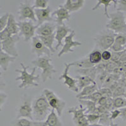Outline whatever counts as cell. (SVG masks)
<instances>
[{"instance_id": "1", "label": "cell", "mask_w": 126, "mask_h": 126, "mask_svg": "<svg viewBox=\"0 0 126 126\" xmlns=\"http://www.w3.org/2000/svg\"><path fill=\"white\" fill-rule=\"evenodd\" d=\"M32 117L34 121H45L50 113L52 108L47 102V98L42 93L36 98L32 102Z\"/></svg>"}, {"instance_id": "2", "label": "cell", "mask_w": 126, "mask_h": 126, "mask_svg": "<svg viewBox=\"0 0 126 126\" xmlns=\"http://www.w3.org/2000/svg\"><path fill=\"white\" fill-rule=\"evenodd\" d=\"M107 29L112 30L116 34L126 35V15L117 11L109 14V21L106 25Z\"/></svg>"}, {"instance_id": "3", "label": "cell", "mask_w": 126, "mask_h": 126, "mask_svg": "<svg viewBox=\"0 0 126 126\" xmlns=\"http://www.w3.org/2000/svg\"><path fill=\"white\" fill-rule=\"evenodd\" d=\"M22 66V69H16L15 72L19 73L21 74L20 76L16 78L15 80H21L22 83L20 85H18V88H25L30 86H38L39 83H37V81L39 79V75L35 76V71L37 67H33L32 73H29L27 72V68L29 66H25L23 63H20Z\"/></svg>"}, {"instance_id": "4", "label": "cell", "mask_w": 126, "mask_h": 126, "mask_svg": "<svg viewBox=\"0 0 126 126\" xmlns=\"http://www.w3.org/2000/svg\"><path fill=\"white\" fill-rule=\"evenodd\" d=\"M51 61L52 59L50 57L46 56L38 57L37 59L32 61V64L35 65L36 67H39V69L42 71L41 78L44 83L49 79H52V75L57 72L53 65L51 64Z\"/></svg>"}, {"instance_id": "5", "label": "cell", "mask_w": 126, "mask_h": 126, "mask_svg": "<svg viewBox=\"0 0 126 126\" xmlns=\"http://www.w3.org/2000/svg\"><path fill=\"white\" fill-rule=\"evenodd\" d=\"M116 35L112 30L107 29L100 32L93 39L96 44V49L102 52L110 49L114 42Z\"/></svg>"}, {"instance_id": "6", "label": "cell", "mask_w": 126, "mask_h": 126, "mask_svg": "<svg viewBox=\"0 0 126 126\" xmlns=\"http://www.w3.org/2000/svg\"><path fill=\"white\" fill-rule=\"evenodd\" d=\"M43 94L47 98V102L52 109L56 110L58 116H61L63 110L66 107V102L57 96L54 92L49 89H44Z\"/></svg>"}, {"instance_id": "7", "label": "cell", "mask_w": 126, "mask_h": 126, "mask_svg": "<svg viewBox=\"0 0 126 126\" xmlns=\"http://www.w3.org/2000/svg\"><path fill=\"white\" fill-rule=\"evenodd\" d=\"M19 28V36H22L25 42L31 40L34 37L37 25L32 21H19L18 22Z\"/></svg>"}, {"instance_id": "8", "label": "cell", "mask_w": 126, "mask_h": 126, "mask_svg": "<svg viewBox=\"0 0 126 126\" xmlns=\"http://www.w3.org/2000/svg\"><path fill=\"white\" fill-rule=\"evenodd\" d=\"M18 19L20 22L25 21L26 19H29L33 22L36 23L37 19L34 13V9L31 6L30 2L25 1L20 3L18 10Z\"/></svg>"}, {"instance_id": "9", "label": "cell", "mask_w": 126, "mask_h": 126, "mask_svg": "<svg viewBox=\"0 0 126 126\" xmlns=\"http://www.w3.org/2000/svg\"><path fill=\"white\" fill-rule=\"evenodd\" d=\"M32 102L30 96H25L23 100L20 105L18 110L16 119L24 118L29 120H33L32 117Z\"/></svg>"}, {"instance_id": "10", "label": "cell", "mask_w": 126, "mask_h": 126, "mask_svg": "<svg viewBox=\"0 0 126 126\" xmlns=\"http://www.w3.org/2000/svg\"><path fill=\"white\" fill-rule=\"evenodd\" d=\"M19 35H13L6 40L2 42V50L12 57H16L18 56L16 43L20 40Z\"/></svg>"}, {"instance_id": "11", "label": "cell", "mask_w": 126, "mask_h": 126, "mask_svg": "<svg viewBox=\"0 0 126 126\" xmlns=\"http://www.w3.org/2000/svg\"><path fill=\"white\" fill-rule=\"evenodd\" d=\"M32 40V52L37 55L38 57L46 56L47 57H50L51 52L44 44L41 41L37 36H34Z\"/></svg>"}, {"instance_id": "12", "label": "cell", "mask_w": 126, "mask_h": 126, "mask_svg": "<svg viewBox=\"0 0 126 126\" xmlns=\"http://www.w3.org/2000/svg\"><path fill=\"white\" fill-rule=\"evenodd\" d=\"M64 70L63 72L62 75H61L60 77L59 78V80H61V79H64V82H63V85H67L68 89L69 90H71L73 92H75L76 93H79L78 88L77 87V85H76V83H77V81H76V79L73 78L72 77H71L69 75V71L70 67H71V63H64Z\"/></svg>"}, {"instance_id": "13", "label": "cell", "mask_w": 126, "mask_h": 126, "mask_svg": "<svg viewBox=\"0 0 126 126\" xmlns=\"http://www.w3.org/2000/svg\"><path fill=\"white\" fill-rule=\"evenodd\" d=\"M75 36V30H72L68 35L66 37V38L64 40V44L63 45V48L59 52L57 56L58 57H61L63 55L66 54L70 53V52H73L74 50L72 49L73 47H77V46H81L82 44L81 42L78 41H75L73 40V38Z\"/></svg>"}, {"instance_id": "14", "label": "cell", "mask_w": 126, "mask_h": 126, "mask_svg": "<svg viewBox=\"0 0 126 126\" xmlns=\"http://www.w3.org/2000/svg\"><path fill=\"white\" fill-rule=\"evenodd\" d=\"M34 13L37 19L36 25L37 27L46 22H54L51 16V10L49 6L45 9H34Z\"/></svg>"}, {"instance_id": "15", "label": "cell", "mask_w": 126, "mask_h": 126, "mask_svg": "<svg viewBox=\"0 0 126 126\" xmlns=\"http://www.w3.org/2000/svg\"><path fill=\"white\" fill-rule=\"evenodd\" d=\"M72 30L70 27L64 23L62 25H57L55 32V40L57 41V44L55 47V50L59 49L60 46H63V40L67 35L70 33Z\"/></svg>"}, {"instance_id": "16", "label": "cell", "mask_w": 126, "mask_h": 126, "mask_svg": "<svg viewBox=\"0 0 126 126\" xmlns=\"http://www.w3.org/2000/svg\"><path fill=\"white\" fill-rule=\"evenodd\" d=\"M57 25L53 22H46L39 26L35 30L37 36H49L55 33Z\"/></svg>"}, {"instance_id": "17", "label": "cell", "mask_w": 126, "mask_h": 126, "mask_svg": "<svg viewBox=\"0 0 126 126\" xmlns=\"http://www.w3.org/2000/svg\"><path fill=\"white\" fill-rule=\"evenodd\" d=\"M54 16H56L54 22L57 25H63L64 23V20H69L71 17L70 13L63 5H60L57 10L51 13L52 17Z\"/></svg>"}, {"instance_id": "18", "label": "cell", "mask_w": 126, "mask_h": 126, "mask_svg": "<svg viewBox=\"0 0 126 126\" xmlns=\"http://www.w3.org/2000/svg\"><path fill=\"white\" fill-rule=\"evenodd\" d=\"M126 46V35L117 34L115 38L114 42L110 47L111 51L122 52L125 50Z\"/></svg>"}, {"instance_id": "19", "label": "cell", "mask_w": 126, "mask_h": 126, "mask_svg": "<svg viewBox=\"0 0 126 126\" xmlns=\"http://www.w3.org/2000/svg\"><path fill=\"white\" fill-rule=\"evenodd\" d=\"M85 0H66L63 6L71 13L81 10L85 5Z\"/></svg>"}, {"instance_id": "20", "label": "cell", "mask_w": 126, "mask_h": 126, "mask_svg": "<svg viewBox=\"0 0 126 126\" xmlns=\"http://www.w3.org/2000/svg\"><path fill=\"white\" fill-rule=\"evenodd\" d=\"M15 59L16 57L10 56L2 50H0V67L4 71L8 69L10 64L14 62Z\"/></svg>"}, {"instance_id": "21", "label": "cell", "mask_w": 126, "mask_h": 126, "mask_svg": "<svg viewBox=\"0 0 126 126\" xmlns=\"http://www.w3.org/2000/svg\"><path fill=\"white\" fill-rule=\"evenodd\" d=\"M6 29H7L12 35H18L19 28L18 25V22H16L14 15L12 13H9V16L8 18L7 25Z\"/></svg>"}, {"instance_id": "22", "label": "cell", "mask_w": 126, "mask_h": 126, "mask_svg": "<svg viewBox=\"0 0 126 126\" xmlns=\"http://www.w3.org/2000/svg\"><path fill=\"white\" fill-rule=\"evenodd\" d=\"M76 79L77 81L76 85H77L79 92H80L84 88L92 85V84H96L95 81L93 80L92 78L88 77V76L79 75V76H76Z\"/></svg>"}, {"instance_id": "23", "label": "cell", "mask_w": 126, "mask_h": 126, "mask_svg": "<svg viewBox=\"0 0 126 126\" xmlns=\"http://www.w3.org/2000/svg\"><path fill=\"white\" fill-rule=\"evenodd\" d=\"M45 122L47 126H63V123L54 109H52Z\"/></svg>"}, {"instance_id": "24", "label": "cell", "mask_w": 126, "mask_h": 126, "mask_svg": "<svg viewBox=\"0 0 126 126\" xmlns=\"http://www.w3.org/2000/svg\"><path fill=\"white\" fill-rule=\"evenodd\" d=\"M112 3L114 4V7L115 8V6H116L117 4V0H98L96 5L92 8V10L94 11V10H96L98 8H99V7L101 5H103L104 6L105 16H106V17L108 19H109V13H108V8L110 6H111V4Z\"/></svg>"}, {"instance_id": "25", "label": "cell", "mask_w": 126, "mask_h": 126, "mask_svg": "<svg viewBox=\"0 0 126 126\" xmlns=\"http://www.w3.org/2000/svg\"><path fill=\"white\" fill-rule=\"evenodd\" d=\"M86 109L83 107V105H79V107H71L68 109L67 110V113L69 114L73 115V120H76L81 117L85 116Z\"/></svg>"}, {"instance_id": "26", "label": "cell", "mask_w": 126, "mask_h": 126, "mask_svg": "<svg viewBox=\"0 0 126 126\" xmlns=\"http://www.w3.org/2000/svg\"><path fill=\"white\" fill-rule=\"evenodd\" d=\"M76 72L81 76H88L94 81H95L96 76L97 75L95 66L92 67H89V68H86V69H78L76 70Z\"/></svg>"}, {"instance_id": "27", "label": "cell", "mask_w": 126, "mask_h": 126, "mask_svg": "<svg viewBox=\"0 0 126 126\" xmlns=\"http://www.w3.org/2000/svg\"><path fill=\"white\" fill-rule=\"evenodd\" d=\"M98 90V88L97 87V85L96 84H92V85L84 88L81 91H80L78 93L76 97L78 99H79L81 97H83V96H89V95L92 94V93L97 92Z\"/></svg>"}, {"instance_id": "28", "label": "cell", "mask_w": 126, "mask_h": 126, "mask_svg": "<svg viewBox=\"0 0 126 126\" xmlns=\"http://www.w3.org/2000/svg\"><path fill=\"white\" fill-rule=\"evenodd\" d=\"M37 37L44 44L45 46L50 50L51 53H54L56 50L54 49L53 44L55 40V33L49 36H37Z\"/></svg>"}, {"instance_id": "29", "label": "cell", "mask_w": 126, "mask_h": 126, "mask_svg": "<svg viewBox=\"0 0 126 126\" xmlns=\"http://www.w3.org/2000/svg\"><path fill=\"white\" fill-rule=\"evenodd\" d=\"M79 102L83 107L86 109L85 114L88 113H95L96 109V103L87 100H79Z\"/></svg>"}, {"instance_id": "30", "label": "cell", "mask_w": 126, "mask_h": 126, "mask_svg": "<svg viewBox=\"0 0 126 126\" xmlns=\"http://www.w3.org/2000/svg\"><path fill=\"white\" fill-rule=\"evenodd\" d=\"M88 57L91 64L94 66H96L102 61V51L98 49H95L92 52H90Z\"/></svg>"}, {"instance_id": "31", "label": "cell", "mask_w": 126, "mask_h": 126, "mask_svg": "<svg viewBox=\"0 0 126 126\" xmlns=\"http://www.w3.org/2000/svg\"><path fill=\"white\" fill-rule=\"evenodd\" d=\"M72 66H76L78 69H86L94 66L90 62L88 59V57H85L83 59H80L79 61L71 63Z\"/></svg>"}, {"instance_id": "32", "label": "cell", "mask_w": 126, "mask_h": 126, "mask_svg": "<svg viewBox=\"0 0 126 126\" xmlns=\"http://www.w3.org/2000/svg\"><path fill=\"white\" fill-rule=\"evenodd\" d=\"M109 73L107 72L106 71H104L103 72L98 73L96 76V79H95V82H96V84L97 85L98 90L102 88L103 83H104L105 81L106 78H107V76H109Z\"/></svg>"}, {"instance_id": "33", "label": "cell", "mask_w": 126, "mask_h": 126, "mask_svg": "<svg viewBox=\"0 0 126 126\" xmlns=\"http://www.w3.org/2000/svg\"><path fill=\"white\" fill-rule=\"evenodd\" d=\"M126 107V98L123 96L113 98V110L120 109Z\"/></svg>"}, {"instance_id": "34", "label": "cell", "mask_w": 126, "mask_h": 126, "mask_svg": "<svg viewBox=\"0 0 126 126\" xmlns=\"http://www.w3.org/2000/svg\"><path fill=\"white\" fill-rule=\"evenodd\" d=\"M100 115V119H99L98 123L104 126H108L110 125V122H112L110 119V113L109 111H106L99 115Z\"/></svg>"}, {"instance_id": "35", "label": "cell", "mask_w": 126, "mask_h": 126, "mask_svg": "<svg viewBox=\"0 0 126 126\" xmlns=\"http://www.w3.org/2000/svg\"><path fill=\"white\" fill-rule=\"evenodd\" d=\"M15 126H37V121L21 118L17 119Z\"/></svg>"}, {"instance_id": "36", "label": "cell", "mask_w": 126, "mask_h": 126, "mask_svg": "<svg viewBox=\"0 0 126 126\" xmlns=\"http://www.w3.org/2000/svg\"><path fill=\"white\" fill-rule=\"evenodd\" d=\"M126 92V87L119 83L118 86L112 91V98H115L119 96H122Z\"/></svg>"}, {"instance_id": "37", "label": "cell", "mask_w": 126, "mask_h": 126, "mask_svg": "<svg viewBox=\"0 0 126 126\" xmlns=\"http://www.w3.org/2000/svg\"><path fill=\"white\" fill-rule=\"evenodd\" d=\"M102 96V94H101V93H100L98 91H97V92L92 93V94L89 95V96H83V97L79 98L78 100H87L92 101V102H94V103H97L98 101L100 100V98Z\"/></svg>"}, {"instance_id": "38", "label": "cell", "mask_w": 126, "mask_h": 126, "mask_svg": "<svg viewBox=\"0 0 126 126\" xmlns=\"http://www.w3.org/2000/svg\"><path fill=\"white\" fill-rule=\"evenodd\" d=\"M85 117L88 121L89 124L90 125L98 123L99 119H100V115L96 113H88L85 114Z\"/></svg>"}, {"instance_id": "39", "label": "cell", "mask_w": 126, "mask_h": 126, "mask_svg": "<svg viewBox=\"0 0 126 126\" xmlns=\"http://www.w3.org/2000/svg\"><path fill=\"white\" fill-rule=\"evenodd\" d=\"M49 1L47 0H35L32 6L33 9H45L48 6Z\"/></svg>"}, {"instance_id": "40", "label": "cell", "mask_w": 126, "mask_h": 126, "mask_svg": "<svg viewBox=\"0 0 126 126\" xmlns=\"http://www.w3.org/2000/svg\"><path fill=\"white\" fill-rule=\"evenodd\" d=\"M73 121L76 126H90V124L85 116Z\"/></svg>"}, {"instance_id": "41", "label": "cell", "mask_w": 126, "mask_h": 126, "mask_svg": "<svg viewBox=\"0 0 126 126\" xmlns=\"http://www.w3.org/2000/svg\"><path fill=\"white\" fill-rule=\"evenodd\" d=\"M115 8L117 11L121 12H126V0H117Z\"/></svg>"}, {"instance_id": "42", "label": "cell", "mask_w": 126, "mask_h": 126, "mask_svg": "<svg viewBox=\"0 0 126 126\" xmlns=\"http://www.w3.org/2000/svg\"><path fill=\"white\" fill-rule=\"evenodd\" d=\"M8 16L9 13H6V14H4V15L0 17V32L6 28Z\"/></svg>"}, {"instance_id": "43", "label": "cell", "mask_w": 126, "mask_h": 126, "mask_svg": "<svg viewBox=\"0 0 126 126\" xmlns=\"http://www.w3.org/2000/svg\"><path fill=\"white\" fill-rule=\"evenodd\" d=\"M124 52V50L122 52L111 51V52H112V57H111L110 61L112 62H114V63H119L120 58H121V56L123 54Z\"/></svg>"}, {"instance_id": "44", "label": "cell", "mask_w": 126, "mask_h": 126, "mask_svg": "<svg viewBox=\"0 0 126 126\" xmlns=\"http://www.w3.org/2000/svg\"><path fill=\"white\" fill-rule=\"evenodd\" d=\"M98 91L101 93L102 96L107 98H112V92L109 88H102L99 89Z\"/></svg>"}, {"instance_id": "45", "label": "cell", "mask_w": 126, "mask_h": 126, "mask_svg": "<svg viewBox=\"0 0 126 126\" xmlns=\"http://www.w3.org/2000/svg\"><path fill=\"white\" fill-rule=\"evenodd\" d=\"M112 57V52L109 50H104L102 52V59L104 62L110 61Z\"/></svg>"}, {"instance_id": "46", "label": "cell", "mask_w": 126, "mask_h": 126, "mask_svg": "<svg viewBox=\"0 0 126 126\" xmlns=\"http://www.w3.org/2000/svg\"><path fill=\"white\" fill-rule=\"evenodd\" d=\"M11 36H12V35L9 32L8 30L5 28L3 30H2L1 32H0V40L1 41L3 42L4 40H6L8 38H10Z\"/></svg>"}, {"instance_id": "47", "label": "cell", "mask_w": 126, "mask_h": 126, "mask_svg": "<svg viewBox=\"0 0 126 126\" xmlns=\"http://www.w3.org/2000/svg\"><path fill=\"white\" fill-rule=\"evenodd\" d=\"M110 119L111 121H113V120H115L117 118L120 117V109H113L112 111L110 112Z\"/></svg>"}, {"instance_id": "48", "label": "cell", "mask_w": 126, "mask_h": 126, "mask_svg": "<svg viewBox=\"0 0 126 126\" xmlns=\"http://www.w3.org/2000/svg\"><path fill=\"white\" fill-rule=\"evenodd\" d=\"M8 95L4 92H0V112L2 111V107L7 100Z\"/></svg>"}, {"instance_id": "49", "label": "cell", "mask_w": 126, "mask_h": 126, "mask_svg": "<svg viewBox=\"0 0 126 126\" xmlns=\"http://www.w3.org/2000/svg\"><path fill=\"white\" fill-rule=\"evenodd\" d=\"M107 98H108L105 97V96H102V97L100 98V100L98 101L97 103H96V105L105 107V105H106L107 101Z\"/></svg>"}, {"instance_id": "50", "label": "cell", "mask_w": 126, "mask_h": 126, "mask_svg": "<svg viewBox=\"0 0 126 126\" xmlns=\"http://www.w3.org/2000/svg\"><path fill=\"white\" fill-rule=\"evenodd\" d=\"M120 117L122 119V120L126 122V107L124 108H122L120 109Z\"/></svg>"}, {"instance_id": "51", "label": "cell", "mask_w": 126, "mask_h": 126, "mask_svg": "<svg viewBox=\"0 0 126 126\" xmlns=\"http://www.w3.org/2000/svg\"><path fill=\"white\" fill-rule=\"evenodd\" d=\"M6 86V83H4V81L3 80V79L0 76V92L4 88V87Z\"/></svg>"}, {"instance_id": "52", "label": "cell", "mask_w": 126, "mask_h": 126, "mask_svg": "<svg viewBox=\"0 0 126 126\" xmlns=\"http://www.w3.org/2000/svg\"><path fill=\"white\" fill-rule=\"evenodd\" d=\"M109 126H119V124H114L112 121V122H110V125H109Z\"/></svg>"}, {"instance_id": "53", "label": "cell", "mask_w": 126, "mask_h": 126, "mask_svg": "<svg viewBox=\"0 0 126 126\" xmlns=\"http://www.w3.org/2000/svg\"><path fill=\"white\" fill-rule=\"evenodd\" d=\"M90 126H104L102 124H94L90 125Z\"/></svg>"}, {"instance_id": "54", "label": "cell", "mask_w": 126, "mask_h": 126, "mask_svg": "<svg viewBox=\"0 0 126 126\" xmlns=\"http://www.w3.org/2000/svg\"><path fill=\"white\" fill-rule=\"evenodd\" d=\"M2 50V42L0 40V50Z\"/></svg>"}, {"instance_id": "55", "label": "cell", "mask_w": 126, "mask_h": 126, "mask_svg": "<svg viewBox=\"0 0 126 126\" xmlns=\"http://www.w3.org/2000/svg\"><path fill=\"white\" fill-rule=\"evenodd\" d=\"M123 96L125 98H126V92H125V93H124V94L123 95Z\"/></svg>"}, {"instance_id": "56", "label": "cell", "mask_w": 126, "mask_h": 126, "mask_svg": "<svg viewBox=\"0 0 126 126\" xmlns=\"http://www.w3.org/2000/svg\"><path fill=\"white\" fill-rule=\"evenodd\" d=\"M125 50H126V47H125Z\"/></svg>"}, {"instance_id": "57", "label": "cell", "mask_w": 126, "mask_h": 126, "mask_svg": "<svg viewBox=\"0 0 126 126\" xmlns=\"http://www.w3.org/2000/svg\"></svg>"}, {"instance_id": "58", "label": "cell", "mask_w": 126, "mask_h": 126, "mask_svg": "<svg viewBox=\"0 0 126 126\" xmlns=\"http://www.w3.org/2000/svg\"><path fill=\"white\" fill-rule=\"evenodd\" d=\"M0 7H1V6H0Z\"/></svg>"}]
</instances>
